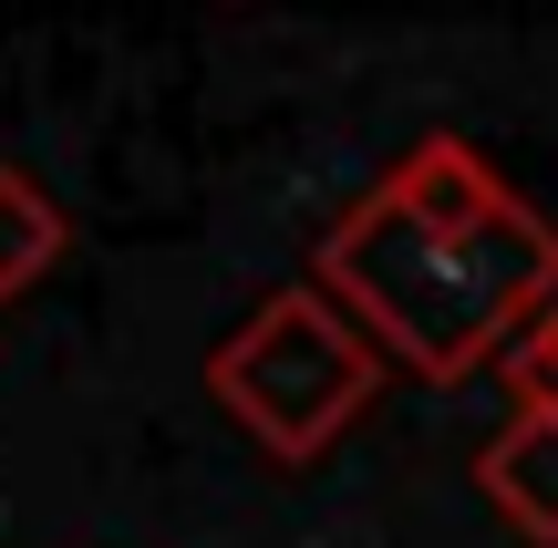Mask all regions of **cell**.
<instances>
[{
	"label": "cell",
	"mask_w": 558,
	"mask_h": 548,
	"mask_svg": "<svg viewBox=\"0 0 558 548\" xmlns=\"http://www.w3.org/2000/svg\"><path fill=\"white\" fill-rule=\"evenodd\" d=\"M311 280L373 331L393 373L465 383L558 310V218L486 166V145L424 135L320 228Z\"/></svg>",
	"instance_id": "6da1fadb"
},
{
	"label": "cell",
	"mask_w": 558,
	"mask_h": 548,
	"mask_svg": "<svg viewBox=\"0 0 558 548\" xmlns=\"http://www.w3.org/2000/svg\"><path fill=\"white\" fill-rule=\"evenodd\" d=\"M62 248H73L62 197H52L41 176H21V166H0V301L41 290V280L62 269Z\"/></svg>",
	"instance_id": "277c9868"
},
{
	"label": "cell",
	"mask_w": 558,
	"mask_h": 548,
	"mask_svg": "<svg viewBox=\"0 0 558 548\" xmlns=\"http://www.w3.org/2000/svg\"><path fill=\"white\" fill-rule=\"evenodd\" d=\"M476 487L527 548H558V414H507L476 446Z\"/></svg>",
	"instance_id": "3957f363"
},
{
	"label": "cell",
	"mask_w": 558,
	"mask_h": 548,
	"mask_svg": "<svg viewBox=\"0 0 558 548\" xmlns=\"http://www.w3.org/2000/svg\"><path fill=\"white\" fill-rule=\"evenodd\" d=\"M497 373H507V414H558V310L518 331V352Z\"/></svg>",
	"instance_id": "5b68a950"
},
{
	"label": "cell",
	"mask_w": 558,
	"mask_h": 548,
	"mask_svg": "<svg viewBox=\"0 0 558 548\" xmlns=\"http://www.w3.org/2000/svg\"><path fill=\"white\" fill-rule=\"evenodd\" d=\"M383 373H393V363L373 352V331H362L320 280L269 290V301L207 352V393L228 404V425H239L269 466L331 455L341 435L362 425V404H373Z\"/></svg>",
	"instance_id": "7a4b0ae2"
}]
</instances>
